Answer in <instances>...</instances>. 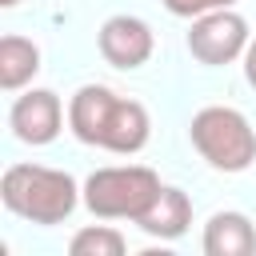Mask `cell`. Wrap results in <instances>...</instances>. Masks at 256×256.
Returning <instances> with one entry per match:
<instances>
[{
    "mask_svg": "<svg viewBox=\"0 0 256 256\" xmlns=\"http://www.w3.org/2000/svg\"><path fill=\"white\" fill-rule=\"evenodd\" d=\"M8 128L16 140L24 144H52L64 128V104L52 88H28L24 96L12 100V112H8Z\"/></svg>",
    "mask_w": 256,
    "mask_h": 256,
    "instance_id": "cell-6",
    "label": "cell"
},
{
    "mask_svg": "<svg viewBox=\"0 0 256 256\" xmlns=\"http://www.w3.org/2000/svg\"><path fill=\"white\" fill-rule=\"evenodd\" d=\"M160 176L144 164H112L96 168L84 180V204L100 220H140L148 204L160 196Z\"/></svg>",
    "mask_w": 256,
    "mask_h": 256,
    "instance_id": "cell-3",
    "label": "cell"
},
{
    "mask_svg": "<svg viewBox=\"0 0 256 256\" xmlns=\"http://www.w3.org/2000/svg\"><path fill=\"white\" fill-rule=\"evenodd\" d=\"M252 44L248 36V20L232 8H216V12H204L192 20L188 28V52L208 64V68H220V64H232V60H244V48Z\"/></svg>",
    "mask_w": 256,
    "mask_h": 256,
    "instance_id": "cell-4",
    "label": "cell"
},
{
    "mask_svg": "<svg viewBox=\"0 0 256 256\" xmlns=\"http://www.w3.org/2000/svg\"><path fill=\"white\" fill-rule=\"evenodd\" d=\"M136 224H140V232H148L156 240H180L188 232V224H192V200H188V192L164 184L160 196L148 204V212Z\"/></svg>",
    "mask_w": 256,
    "mask_h": 256,
    "instance_id": "cell-9",
    "label": "cell"
},
{
    "mask_svg": "<svg viewBox=\"0 0 256 256\" xmlns=\"http://www.w3.org/2000/svg\"><path fill=\"white\" fill-rule=\"evenodd\" d=\"M0 4H4V8H16V4H20V0H0Z\"/></svg>",
    "mask_w": 256,
    "mask_h": 256,
    "instance_id": "cell-15",
    "label": "cell"
},
{
    "mask_svg": "<svg viewBox=\"0 0 256 256\" xmlns=\"http://www.w3.org/2000/svg\"><path fill=\"white\" fill-rule=\"evenodd\" d=\"M188 136H192V148L216 172H244L256 160V128L240 108H228V104L200 108L188 124Z\"/></svg>",
    "mask_w": 256,
    "mask_h": 256,
    "instance_id": "cell-2",
    "label": "cell"
},
{
    "mask_svg": "<svg viewBox=\"0 0 256 256\" xmlns=\"http://www.w3.org/2000/svg\"><path fill=\"white\" fill-rule=\"evenodd\" d=\"M40 72V48L28 36H4L0 40V88L20 92Z\"/></svg>",
    "mask_w": 256,
    "mask_h": 256,
    "instance_id": "cell-11",
    "label": "cell"
},
{
    "mask_svg": "<svg viewBox=\"0 0 256 256\" xmlns=\"http://www.w3.org/2000/svg\"><path fill=\"white\" fill-rule=\"evenodd\" d=\"M244 80H248V84L256 88V40H252V44L244 48Z\"/></svg>",
    "mask_w": 256,
    "mask_h": 256,
    "instance_id": "cell-14",
    "label": "cell"
},
{
    "mask_svg": "<svg viewBox=\"0 0 256 256\" xmlns=\"http://www.w3.org/2000/svg\"><path fill=\"white\" fill-rule=\"evenodd\" d=\"M96 44H100V56H104L112 68L132 72V68H140V64H148V60H152L156 36H152L148 20L120 12V16H108V20L100 24Z\"/></svg>",
    "mask_w": 256,
    "mask_h": 256,
    "instance_id": "cell-5",
    "label": "cell"
},
{
    "mask_svg": "<svg viewBox=\"0 0 256 256\" xmlns=\"http://www.w3.org/2000/svg\"><path fill=\"white\" fill-rule=\"evenodd\" d=\"M152 136V120H148V108L140 100H128V96H116L112 100V112L104 120V132H100V148L104 152H120V156H136Z\"/></svg>",
    "mask_w": 256,
    "mask_h": 256,
    "instance_id": "cell-7",
    "label": "cell"
},
{
    "mask_svg": "<svg viewBox=\"0 0 256 256\" xmlns=\"http://www.w3.org/2000/svg\"><path fill=\"white\" fill-rule=\"evenodd\" d=\"M84 196V188H76V180L64 168H44V164H12L0 176V200L12 216L28 220V224H60L72 216L76 200Z\"/></svg>",
    "mask_w": 256,
    "mask_h": 256,
    "instance_id": "cell-1",
    "label": "cell"
},
{
    "mask_svg": "<svg viewBox=\"0 0 256 256\" xmlns=\"http://www.w3.org/2000/svg\"><path fill=\"white\" fill-rule=\"evenodd\" d=\"M204 252L208 256H252L256 252V224L244 212H216L204 224Z\"/></svg>",
    "mask_w": 256,
    "mask_h": 256,
    "instance_id": "cell-10",
    "label": "cell"
},
{
    "mask_svg": "<svg viewBox=\"0 0 256 256\" xmlns=\"http://www.w3.org/2000/svg\"><path fill=\"white\" fill-rule=\"evenodd\" d=\"M124 248H128V240L112 224H88L68 240L72 256H124Z\"/></svg>",
    "mask_w": 256,
    "mask_h": 256,
    "instance_id": "cell-12",
    "label": "cell"
},
{
    "mask_svg": "<svg viewBox=\"0 0 256 256\" xmlns=\"http://www.w3.org/2000/svg\"><path fill=\"white\" fill-rule=\"evenodd\" d=\"M112 100H116V92L104 88V84H84V88L72 92V100H68V128H72V136L80 144L100 148V132H104L108 112H112Z\"/></svg>",
    "mask_w": 256,
    "mask_h": 256,
    "instance_id": "cell-8",
    "label": "cell"
},
{
    "mask_svg": "<svg viewBox=\"0 0 256 256\" xmlns=\"http://www.w3.org/2000/svg\"><path fill=\"white\" fill-rule=\"evenodd\" d=\"M236 0H164V8L172 16H184V20H196L204 12H216V8H232Z\"/></svg>",
    "mask_w": 256,
    "mask_h": 256,
    "instance_id": "cell-13",
    "label": "cell"
}]
</instances>
